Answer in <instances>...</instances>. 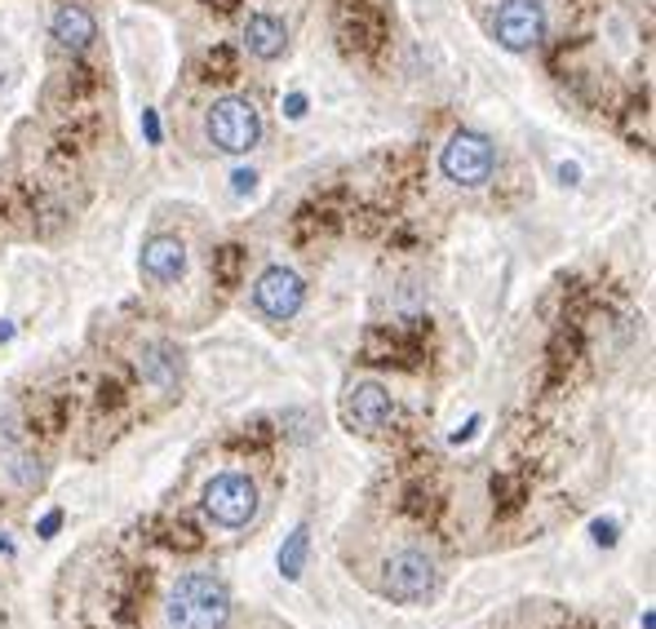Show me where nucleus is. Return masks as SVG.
Returning <instances> with one entry per match:
<instances>
[{
  "instance_id": "1",
  "label": "nucleus",
  "mask_w": 656,
  "mask_h": 629,
  "mask_svg": "<svg viewBox=\"0 0 656 629\" xmlns=\"http://www.w3.org/2000/svg\"><path fill=\"white\" fill-rule=\"evenodd\" d=\"M169 625L173 629H227L231 620V590L214 572H186L169 590Z\"/></svg>"
},
{
  "instance_id": "2",
  "label": "nucleus",
  "mask_w": 656,
  "mask_h": 629,
  "mask_svg": "<svg viewBox=\"0 0 656 629\" xmlns=\"http://www.w3.org/2000/svg\"><path fill=\"white\" fill-rule=\"evenodd\" d=\"M205 133L222 156H248L262 143V111L253 98H218L205 116Z\"/></svg>"
},
{
  "instance_id": "3",
  "label": "nucleus",
  "mask_w": 656,
  "mask_h": 629,
  "mask_svg": "<svg viewBox=\"0 0 656 629\" xmlns=\"http://www.w3.org/2000/svg\"><path fill=\"white\" fill-rule=\"evenodd\" d=\"M439 169L448 182L457 186H484L497 169V147H493V137L475 133V129H462V133H452L448 137V147L439 152Z\"/></svg>"
},
{
  "instance_id": "4",
  "label": "nucleus",
  "mask_w": 656,
  "mask_h": 629,
  "mask_svg": "<svg viewBox=\"0 0 656 629\" xmlns=\"http://www.w3.org/2000/svg\"><path fill=\"white\" fill-rule=\"evenodd\" d=\"M435 585H439V572L422 549H400L396 558H386V568H381V594L390 603H426L435 594Z\"/></svg>"
},
{
  "instance_id": "5",
  "label": "nucleus",
  "mask_w": 656,
  "mask_h": 629,
  "mask_svg": "<svg viewBox=\"0 0 656 629\" xmlns=\"http://www.w3.org/2000/svg\"><path fill=\"white\" fill-rule=\"evenodd\" d=\"M205 515L218 523V528H244L253 523L257 515V483L248 474H218L209 487H205Z\"/></svg>"
},
{
  "instance_id": "6",
  "label": "nucleus",
  "mask_w": 656,
  "mask_h": 629,
  "mask_svg": "<svg viewBox=\"0 0 656 629\" xmlns=\"http://www.w3.org/2000/svg\"><path fill=\"white\" fill-rule=\"evenodd\" d=\"M493 36L510 53H529L546 36V5L542 0H506L493 14Z\"/></svg>"
},
{
  "instance_id": "7",
  "label": "nucleus",
  "mask_w": 656,
  "mask_h": 629,
  "mask_svg": "<svg viewBox=\"0 0 656 629\" xmlns=\"http://www.w3.org/2000/svg\"><path fill=\"white\" fill-rule=\"evenodd\" d=\"M253 302H257V311L267 315V319H293L297 311H302V302H306V285H302V275L297 270H289V266H271L267 275L257 279V289H253Z\"/></svg>"
},
{
  "instance_id": "8",
  "label": "nucleus",
  "mask_w": 656,
  "mask_h": 629,
  "mask_svg": "<svg viewBox=\"0 0 656 629\" xmlns=\"http://www.w3.org/2000/svg\"><path fill=\"white\" fill-rule=\"evenodd\" d=\"M49 36L62 53H85L98 40V23H94L89 5H81V0H62V5L53 10V19H49Z\"/></svg>"
},
{
  "instance_id": "9",
  "label": "nucleus",
  "mask_w": 656,
  "mask_h": 629,
  "mask_svg": "<svg viewBox=\"0 0 656 629\" xmlns=\"http://www.w3.org/2000/svg\"><path fill=\"white\" fill-rule=\"evenodd\" d=\"M138 266H143V275L151 279V285H178V279L186 275V244L178 235H151L143 244Z\"/></svg>"
},
{
  "instance_id": "10",
  "label": "nucleus",
  "mask_w": 656,
  "mask_h": 629,
  "mask_svg": "<svg viewBox=\"0 0 656 629\" xmlns=\"http://www.w3.org/2000/svg\"><path fill=\"white\" fill-rule=\"evenodd\" d=\"M347 422L360 426L364 435H377V431L390 422V390L377 386V382H360V386L347 395Z\"/></svg>"
},
{
  "instance_id": "11",
  "label": "nucleus",
  "mask_w": 656,
  "mask_h": 629,
  "mask_svg": "<svg viewBox=\"0 0 656 629\" xmlns=\"http://www.w3.org/2000/svg\"><path fill=\"white\" fill-rule=\"evenodd\" d=\"M244 49H248L253 58H262V62H276V58H284V49H289V27H284L276 14H253V19L244 23Z\"/></svg>"
},
{
  "instance_id": "12",
  "label": "nucleus",
  "mask_w": 656,
  "mask_h": 629,
  "mask_svg": "<svg viewBox=\"0 0 656 629\" xmlns=\"http://www.w3.org/2000/svg\"><path fill=\"white\" fill-rule=\"evenodd\" d=\"M138 373L156 386H178L182 360H178V351H169V346H147V351L138 355Z\"/></svg>"
},
{
  "instance_id": "13",
  "label": "nucleus",
  "mask_w": 656,
  "mask_h": 629,
  "mask_svg": "<svg viewBox=\"0 0 656 629\" xmlns=\"http://www.w3.org/2000/svg\"><path fill=\"white\" fill-rule=\"evenodd\" d=\"M302 558H306V528H297V532L289 536L284 554H280V568H284V577H302Z\"/></svg>"
}]
</instances>
